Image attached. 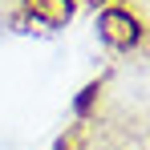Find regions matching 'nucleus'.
Wrapping results in <instances>:
<instances>
[{"mask_svg": "<svg viewBox=\"0 0 150 150\" xmlns=\"http://www.w3.org/2000/svg\"><path fill=\"white\" fill-rule=\"evenodd\" d=\"M98 33L105 45H114V49H130V45H138V37H142V25L126 12V8H105L98 21Z\"/></svg>", "mask_w": 150, "mask_h": 150, "instance_id": "1", "label": "nucleus"}, {"mask_svg": "<svg viewBox=\"0 0 150 150\" xmlns=\"http://www.w3.org/2000/svg\"><path fill=\"white\" fill-rule=\"evenodd\" d=\"M25 12L45 28H61L73 16V0H25Z\"/></svg>", "mask_w": 150, "mask_h": 150, "instance_id": "2", "label": "nucleus"}, {"mask_svg": "<svg viewBox=\"0 0 150 150\" xmlns=\"http://www.w3.org/2000/svg\"><path fill=\"white\" fill-rule=\"evenodd\" d=\"M0 150H21L16 142H8V138H0Z\"/></svg>", "mask_w": 150, "mask_h": 150, "instance_id": "3", "label": "nucleus"}]
</instances>
